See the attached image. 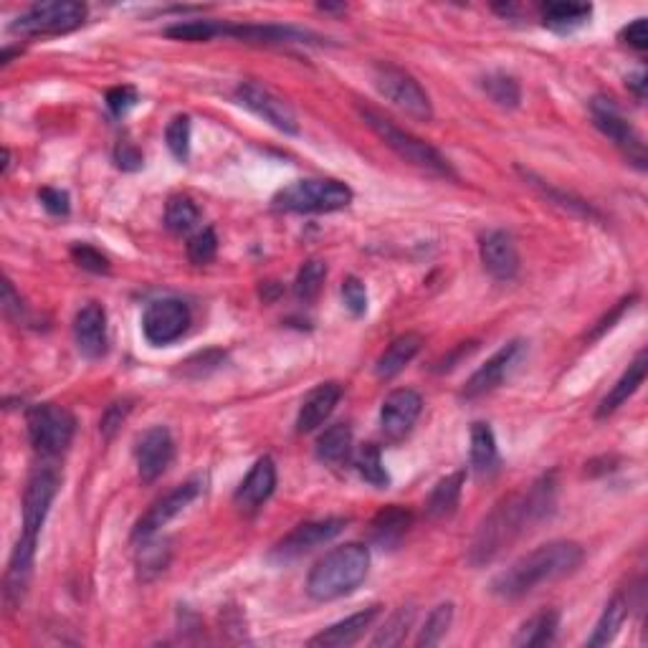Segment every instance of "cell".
<instances>
[{
  "label": "cell",
  "mask_w": 648,
  "mask_h": 648,
  "mask_svg": "<svg viewBox=\"0 0 648 648\" xmlns=\"http://www.w3.org/2000/svg\"><path fill=\"white\" fill-rule=\"evenodd\" d=\"M370 570V550L360 542H347V545L330 550L322 560L314 562L307 578L309 598L327 603V600L345 598L355 593Z\"/></svg>",
  "instance_id": "4"
},
{
  "label": "cell",
  "mask_w": 648,
  "mask_h": 648,
  "mask_svg": "<svg viewBox=\"0 0 648 648\" xmlns=\"http://www.w3.org/2000/svg\"><path fill=\"white\" fill-rule=\"evenodd\" d=\"M557 628H560V613L542 611L519 628L512 643L514 646H550L557 636Z\"/></svg>",
  "instance_id": "32"
},
{
  "label": "cell",
  "mask_w": 648,
  "mask_h": 648,
  "mask_svg": "<svg viewBox=\"0 0 648 648\" xmlns=\"http://www.w3.org/2000/svg\"><path fill=\"white\" fill-rule=\"evenodd\" d=\"M423 411V398L411 388H398L383 400L380 408V423H383L385 436L400 441L403 436L411 433V428L416 426L418 416Z\"/></svg>",
  "instance_id": "17"
},
{
  "label": "cell",
  "mask_w": 648,
  "mask_h": 648,
  "mask_svg": "<svg viewBox=\"0 0 648 648\" xmlns=\"http://www.w3.org/2000/svg\"><path fill=\"white\" fill-rule=\"evenodd\" d=\"M373 81L378 92L388 99L393 107H398L400 112H405L413 119H428L433 117V104L428 99L426 89L418 84V79L413 74H408L400 66L388 64V61H380L373 69Z\"/></svg>",
  "instance_id": "7"
},
{
  "label": "cell",
  "mask_w": 648,
  "mask_h": 648,
  "mask_svg": "<svg viewBox=\"0 0 648 648\" xmlns=\"http://www.w3.org/2000/svg\"><path fill=\"white\" fill-rule=\"evenodd\" d=\"M223 36L241 38L246 44H314L309 31L292 26H223Z\"/></svg>",
  "instance_id": "23"
},
{
  "label": "cell",
  "mask_w": 648,
  "mask_h": 648,
  "mask_svg": "<svg viewBox=\"0 0 648 648\" xmlns=\"http://www.w3.org/2000/svg\"><path fill=\"white\" fill-rule=\"evenodd\" d=\"M583 557V547L578 542H547V545L519 557L507 570H502L492 580V593L504 600L524 598V595L537 590L540 585L575 573L580 562H583Z\"/></svg>",
  "instance_id": "3"
},
{
  "label": "cell",
  "mask_w": 648,
  "mask_h": 648,
  "mask_svg": "<svg viewBox=\"0 0 648 648\" xmlns=\"http://www.w3.org/2000/svg\"><path fill=\"white\" fill-rule=\"evenodd\" d=\"M628 87L633 89V94H636L638 102H643V97H646V76L643 74L628 76Z\"/></svg>",
  "instance_id": "50"
},
{
  "label": "cell",
  "mask_w": 648,
  "mask_h": 648,
  "mask_svg": "<svg viewBox=\"0 0 648 648\" xmlns=\"http://www.w3.org/2000/svg\"><path fill=\"white\" fill-rule=\"evenodd\" d=\"M360 117L362 122L400 157V160L411 162L416 168L426 170V173L441 175V178H456L454 168H451V162L441 155L433 145L423 142L421 137L411 135L408 130L398 127L395 122H390L388 117H383L380 112L370 107H360Z\"/></svg>",
  "instance_id": "5"
},
{
  "label": "cell",
  "mask_w": 648,
  "mask_h": 648,
  "mask_svg": "<svg viewBox=\"0 0 648 648\" xmlns=\"http://www.w3.org/2000/svg\"><path fill=\"white\" fill-rule=\"evenodd\" d=\"M355 469L362 479L373 484L375 489H385L390 484V476L383 466V456L375 443H365L360 446V451L355 454Z\"/></svg>",
  "instance_id": "34"
},
{
  "label": "cell",
  "mask_w": 648,
  "mask_h": 648,
  "mask_svg": "<svg viewBox=\"0 0 648 648\" xmlns=\"http://www.w3.org/2000/svg\"><path fill=\"white\" fill-rule=\"evenodd\" d=\"M626 618H628V598L623 593L613 595V598L608 600V605L603 608V613H600L598 623H595V631L593 636L588 638V646L590 648L608 646V643L618 636V631L623 628Z\"/></svg>",
  "instance_id": "27"
},
{
  "label": "cell",
  "mask_w": 648,
  "mask_h": 648,
  "mask_svg": "<svg viewBox=\"0 0 648 648\" xmlns=\"http://www.w3.org/2000/svg\"><path fill=\"white\" fill-rule=\"evenodd\" d=\"M137 92L135 87H114L107 92V107L114 117H122V114L130 112L137 104Z\"/></svg>",
  "instance_id": "44"
},
{
  "label": "cell",
  "mask_w": 648,
  "mask_h": 648,
  "mask_svg": "<svg viewBox=\"0 0 648 648\" xmlns=\"http://www.w3.org/2000/svg\"><path fill=\"white\" fill-rule=\"evenodd\" d=\"M342 299H345V307L355 317H362V314L368 312V289H365V284L357 276H347L342 281Z\"/></svg>",
  "instance_id": "43"
},
{
  "label": "cell",
  "mask_w": 648,
  "mask_h": 648,
  "mask_svg": "<svg viewBox=\"0 0 648 648\" xmlns=\"http://www.w3.org/2000/svg\"><path fill=\"white\" fill-rule=\"evenodd\" d=\"M345 6H319V11H342Z\"/></svg>",
  "instance_id": "51"
},
{
  "label": "cell",
  "mask_w": 648,
  "mask_h": 648,
  "mask_svg": "<svg viewBox=\"0 0 648 648\" xmlns=\"http://www.w3.org/2000/svg\"><path fill=\"white\" fill-rule=\"evenodd\" d=\"M352 203V190L332 178L294 180L274 195V208L287 213H335Z\"/></svg>",
  "instance_id": "6"
},
{
  "label": "cell",
  "mask_w": 648,
  "mask_h": 648,
  "mask_svg": "<svg viewBox=\"0 0 648 648\" xmlns=\"http://www.w3.org/2000/svg\"><path fill=\"white\" fill-rule=\"evenodd\" d=\"M38 200L41 206L51 213V216H66L69 213V195L59 188H41L38 190Z\"/></svg>",
  "instance_id": "46"
},
{
  "label": "cell",
  "mask_w": 648,
  "mask_h": 648,
  "mask_svg": "<svg viewBox=\"0 0 648 648\" xmlns=\"http://www.w3.org/2000/svg\"><path fill=\"white\" fill-rule=\"evenodd\" d=\"M71 259L76 261V266H81L84 271H92V274H109V259L97 251L89 243H74L71 246Z\"/></svg>",
  "instance_id": "42"
},
{
  "label": "cell",
  "mask_w": 648,
  "mask_h": 648,
  "mask_svg": "<svg viewBox=\"0 0 648 648\" xmlns=\"http://www.w3.org/2000/svg\"><path fill=\"white\" fill-rule=\"evenodd\" d=\"M471 466L476 474H492L499 466L497 438L489 423L476 421L471 426Z\"/></svg>",
  "instance_id": "28"
},
{
  "label": "cell",
  "mask_w": 648,
  "mask_h": 648,
  "mask_svg": "<svg viewBox=\"0 0 648 648\" xmlns=\"http://www.w3.org/2000/svg\"><path fill=\"white\" fill-rule=\"evenodd\" d=\"M423 337L418 332H405V335L395 337L388 345V350L378 357V365H375V373H378L380 380H390L400 373V370L413 360V357L421 352Z\"/></svg>",
  "instance_id": "25"
},
{
  "label": "cell",
  "mask_w": 648,
  "mask_h": 648,
  "mask_svg": "<svg viewBox=\"0 0 648 648\" xmlns=\"http://www.w3.org/2000/svg\"><path fill=\"white\" fill-rule=\"evenodd\" d=\"M3 309H6L8 317L18 319V322H21L23 302H21V297L16 294V289H13L11 279H6V284H3Z\"/></svg>",
  "instance_id": "49"
},
{
  "label": "cell",
  "mask_w": 648,
  "mask_h": 648,
  "mask_svg": "<svg viewBox=\"0 0 648 648\" xmlns=\"http://www.w3.org/2000/svg\"><path fill=\"white\" fill-rule=\"evenodd\" d=\"M276 489V464L271 456H264V459L256 461L251 466V471L246 474V479L238 484L236 489V507L241 512H256L266 499L274 494Z\"/></svg>",
  "instance_id": "20"
},
{
  "label": "cell",
  "mask_w": 648,
  "mask_h": 648,
  "mask_svg": "<svg viewBox=\"0 0 648 648\" xmlns=\"http://www.w3.org/2000/svg\"><path fill=\"white\" fill-rule=\"evenodd\" d=\"M76 421L64 405L41 403L28 411V436L33 449L44 456H61L71 446Z\"/></svg>",
  "instance_id": "9"
},
{
  "label": "cell",
  "mask_w": 648,
  "mask_h": 648,
  "mask_svg": "<svg viewBox=\"0 0 648 648\" xmlns=\"http://www.w3.org/2000/svg\"><path fill=\"white\" fill-rule=\"evenodd\" d=\"M56 492H59V474L54 469H38L28 479L26 492H23V532L13 547L11 562L6 570V600L8 605L21 603L23 593L28 588L33 570V557H36L38 535L44 530V522L51 512Z\"/></svg>",
  "instance_id": "2"
},
{
  "label": "cell",
  "mask_w": 648,
  "mask_h": 648,
  "mask_svg": "<svg viewBox=\"0 0 648 648\" xmlns=\"http://www.w3.org/2000/svg\"><path fill=\"white\" fill-rule=\"evenodd\" d=\"M165 36L175 38V41L198 44V41H211V38L223 36V23L203 21V18H198V21H180L165 28Z\"/></svg>",
  "instance_id": "37"
},
{
  "label": "cell",
  "mask_w": 648,
  "mask_h": 648,
  "mask_svg": "<svg viewBox=\"0 0 648 648\" xmlns=\"http://www.w3.org/2000/svg\"><path fill=\"white\" fill-rule=\"evenodd\" d=\"M87 18V6L79 0H49L36 3L13 21L11 31L21 36H59L79 28Z\"/></svg>",
  "instance_id": "8"
},
{
  "label": "cell",
  "mask_w": 648,
  "mask_h": 648,
  "mask_svg": "<svg viewBox=\"0 0 648 648\" xmlns=\"http://www.w3.org/2000/svg\"><path fill=\"white\" fill-rule=\"evenodd\" d=\"M236 102L254 112L256 117L269 122L274 130L284 132V135H299V122L294 109L289 107L281 97H276L271 89L261 87L256 81H243L236 89Z\"/></svg>",
  "instance_id": "11"
},
{
  "label": "cell",
  "mask_w": 648,
  "mask_h": 648,
  "mask_svg": "<svg viewBox=\"0 0 648 648\" xmlns=\"http://www.w3.org/2000/svg\"><path fill=\"white\" fill-rule=\"evenodd\" d=\"M216 251H218V236L213 228H203V231H198L188 241V259L193 261L195 266L211 264V261L216 259Z\"/></svg>",
  "instance_id": "41"
},
{
  "label": "cell",
  "mask_w": 648,
  "mask_h": 648,
  "mask_svg": "<svg viewBox=\"0 0 648 648\" xmlns=\"http://www.w3.org/2000/svg\"><path fill=\"white\" fill-rule=\"evenodd\" d=\"M481 87H484L486 97L502 109H517L519 102H522V89H519L517 79L509 74H502V71L484 76Z\"/></svg>",
  "instance_id": "33"
},
{
  "label": "cell",
  "mask_w": 648,
  "mask_h": 648,
  "mask_svg": "<svg viewBox=\"0 0 648 648\" xmlns=\"http://www.w3.org/2000/svg\"><path fill=\"white\" fill-rule=\"evenodd\" d=\"M114 160L122 170L142 168V152L132 142H119L117 150H114Z\"/></svg>",
  "instance_id": "48"
},
{
  "label": "cell",
  "mask_w": 648,
  "mask_h": 648,
  "mask_svg": "<svg viewBox=\"0 0 648 648\" xmlns=\"http://www.w3.org/2000/svg\"><path fill=\"white\" fill-rule=\"evenodd\" d=\"M165 140H168L170 152H173L180 162L188 160V155H190V117L178 114V117L170 119L168 130H165Z\"/></svg>",
  "instance_id": "40"
},
{
  "label": "cell",
  "mask_w": 648,
  "mask_h": 648,
  "mask_svg": "<svg viewBox=\"0 0 648 648\" xmlns=\"http://www.w3.org/2000/svg\"><path fill=\"white\" fill-rule=\"evenodd\" d=\"M590 114H593L595 127H598L608 140L616 142V145L626 152L628 160L636 162L638 168H646V147H643L641 135L628 125L626 119H623L621 109H618L611 99L595 97L593 102H590Z\"/></svg>",
  "instance_id": "13"
},
{
  "label": "cell",
  "mask_w": 648,
  "mask_h": 648,
  "mask_svg": "<svg viewBox=\"0 0 648 648\" xmlns=\"http://www.w3.org/2000/svg\"><path fill=\"white\" fill-rule=\"evenodd\" d=\"M135 459H137V474H140L142 481L152 484L155 479H160L175 459L173 433H170L165 426H155L150 428V431L142 433L140 441H137Z\"/></svg>",
  "instance_id": "16"
},
{
  "label": "cell",
  "mask_w": 648,
  "mask_h": 648,
  "mask_svg": "<svg viewBox=\"0 0 648 648\" xmlns=\"http://www.w3.org/2000/svg\"><path fill=\"white\" fill-rule=\"evenodd\" d=\"M557 476L555 471L540 476L522 494H512L486 514L469 547V562L474 567L489 565L504 547L512 545L532 524H540L555 509Z\"/></svg>",
  "instance_id": "1"
},
{
  "label": "cell",
  "mask_w": 648,
  "mask_h": 648,
  "mask_svg": "<svg viewBox=\"0 0 648 648\" xmlns=\"http://www.w3.org/2000/svg\"><path fill=\"white\" fill-rule=\"evenodd\" d=\"M481 264L494 279L509 281L519 271V254L507 231H486L479 241Z\"/></svg>",
  "instance_id": "18"
},
{
  "label": "cell",
  "mask_w": 648,
  "mask_h": 648,
  "mask_svg": "<svg viewBox=\"0 0 648 648\" xmlns=\"http://www.w3.org/2000/svg\"><path fill=\"white\" fill-rule=\"evenodd\" d=\"M130 411H132L130 400H122V403L109 405L107 411H104V416H102V423H99V431L104 433V438L114 436V431H117V428L122 426V421H125L127 413H130Z\"/></svg>",
  "instance_id": "45"
},
{
  "label": "cell",
  "mask_w": 648,
  "mask_h": 648,
  "mask_svg": "<svg viewBox=\"0 0 648 648\" xmlns=\"http://www.w3.org/2000/svg\"><path fill=\"white\" fill-rule=\"evenodd\" d=\"M464 471H456V474L443 476L436 486H433L431 497H428L426 512L431 519H449L451 514L456 512L461 499V489H464Z\"/></svg>",
  "instance_id": "26"
},
{
  "label": "cell",
  "mask_w": 648,
  "mask_h": 648,
  "mask_svg": "<svg viewBox=\"0 0 648 648\" xmlns=\"http://www.w3.org/2000/svg\"><path fill=\"white\" fill-rule=\"evenodd\" d=\"M380 616V605H373V608H365V611L355 613V616L345 618V621H337L335 626L324 628L322 633H317L314 638H309V646L317 648H347L352 643H357L362 638V633L373 626L375 618Z\"/></svg>",
  "instance_id": "21"
},
{
  "label": "cell",
  "mask_w": 648,
  "mask_h": 648,
  "mask_svg": "<svg viewBox=\"0 0 648 648\" xmlns=\"http://www.w3.org/2000/svg\"><path fill=\"white\" fill-rule=\"evenodd\" d=\"M411 519V512L398 507V504L383 509V512L373 519V540L378 542L383 550L385 547H395L405 537L408 527H411Z\"/></svg>",
  "instance_id": "29"
},
{
  "label": "cell",
  "mask_w": 648,
  "mask_h": 648,
  "mask_svg": "<svg viewBox=\"0 0 648 648\" xmlns=\"http://www.w3.org/2000/svg\"><path fill=\"white\" fill-rule=\"evenodd\" d=\"M74 340L84 357L97 360L107 352V312L99 302H89L74 317Z\"/></svg>",
  "instance_id": "19"
},
{
  "label": "cell",
  "mask_w": 648,
  "mask_h": 648,
  "mask_svg": "<svg viewBox=\"0 0 648 648\" xmlns=\"http://www.w3.org/2000/svg\"><path fill=\"white\" fill-rule=\"evenodd\" d=\"M646 370H648L646 352H638L636 360H633L631 365H628V370L621 375V380H618V383L611 388V393H608L603 400H600L598 413H595V416H598V418L613 416V413H616L628 398H633V395L638 393V388L643 385V380H646Z\"/></svg>",
  "instance_id": "24"
},
{
  "label": "cell",
  "mask_w": 648,
  "mask_h": 648,
  "mask_svg": "<svg viewBox=\"0 0 648 648\" xmlns=\"http://www.w3.org/2000/svg\"><path fill=\"white\" fill-rule=\"evenodd\" d=\"M451 621H454V603H441L438 608H433V613L426 618L421 633H418L416 646H438L443 641V636L449 633Z\"/></svg>",
  "instance_id": "35"
},
{
  "label": "cell",
  "mask_w": 648,
  "mask_h": 648,
  "mask_svg": "<svg viewBox=\"0 0 648 648\" xmlns=\"http://www.w3.org/2000/svg\"><path fill=\"white\" fill-rule=\"evenodd\" d=\"M347 527L345 517H327L317 519V522H304L299 527H294L279 545L271 550V560L276 562H292L297 557L307 555L314 547L327 545V542L335 540L342 530Z\"/></svg>",
  "instance_id": "12"
},
{
  "label": "cell",
  "mask_w": 648,
  "mask_h": 648,
  "mask_svg": "<svg viewBox=\"0 0 648 648\" xmlns=\"http://www.w3.org/2000/svg\"><path fill=\"white\" fill-rule=\"evenodd\" d=\"M522 352H524L522 340H512V342H507L504 347H499V350L494 352V355L489 357V360H486L469 380H466L464 390H461V398L474 400V398H481V395H486V393H492L494 388H499V385H502V380L514 370V365L519 362Z\"/></svg>",
  "instance_id": "15"
},
{
  "label": "cell",
  "mask_w": 648,
  "mask_h": 648,
  "mask_svg": "<svg viewBox=\"0 0 648 648\" xmlns=\"http://www.w3.org/2000/svg\"><path fill=\"white\" fill-rule=\"evenodd\" d=\"M200 211L188 195H173L165 208V226L173 233H188L198 223Z\"/></svg>",
  "instance_id": "36"
},
{
  "label": "cell",
  "mask_w": 648,
  "mask_h": 648,
  "mask_svg": "<svg viewBox=\"0 0 648 648\" xmlns=\"http://www.w3.org/2000/svg\"><path fill=\"white\" fill-rule=\"evenodd\" d=\"M203 489V481L200 479H190L185 484L175 486L173 492L165 494L162 499H157L150 509L140 517V522L135 524V530H132V540L135 542H147L157 535V532L170 522V519L178 517L190 502L200 494Z\"/></svg>",
  "instance_id": "14"
},
{
  "label": "cell",
  "mask_w": 648,
  "mask_h": 648,
  "mask_svg": "<svg viewBox=\"0 0 648 648\" xmlns=\"http://www.w3.org/2000/svg\"><path fill=\"white\" fill-rule=\"evenodd\" d=\"M342 398V385L340 383H322L304 398L302 408L297 416V431L299 433H312L322 426L327 418L332 416V411L337 408Z\"/></svg>",
  "instance_id": "22"
},
{
  "label": "cell",
  "mask_w": 648,
  "mask_h": 648,
  "mask_svg": "<svg viewBox=\"0 0 648 648\" xmlns=\"http://www.w3.org/2000/svg\"><path fill=\"white\" fill-rule=\"evenodd\" d=\"M413 623V608H400L393 616L385 621V626L380 628L378 636L373 638V646H400L408 636V628Z\"/></svg>",
  "instance_id": "39"
},
{
  "label": "cell",
  "mask_w": 648,
  "mask_h": 648,
  "mask_svg": "<svg viewBox=\"0 0 648 648\" xmlns=\"http://www.w3.org/2000/svg\"><path fill=\"white\" fill-rule=\"evenodd\" d=\"M621 38L626 41L631 49L646 51L648 49V31H646V18H636L631 26H626L621 31Z\"/></svg>",
  "instance_id": "47"
},
{
  "label": "cell",
  "mask_w": 648,
  "mask_h": 648,
  "mask_svg": "<svg viewBox=\"0 0 648 648\" xmlns=\"http://www.w3.org/2000/svg\"><path fill=\"white\" fill-rule=\"evenodd\" d=\"M590 13H593V8L580 6V3H547L542 8V23L555 33H570L585 26Z\"/></svg>",
  "instance_id": "30"
},
{
  "label": "cell",
  "mask_w": 648,
  "mask_h": 648,
  "mask_svg": "<svg viewBox=\"0 0 648 648\" xmlns=\"http://www.w3.org/2000/svg\"><path fill=\"white\" fill-rule=\"evenodd\" d=\"M324 279H327V264L319 259H309L307 264L299 269L297 281H294V294H297L302 302H312V299H317L319 292H322Z\"/></svg>",
  "instance_id": "38"
},
{
  "label": "cell",
  "mask_w": 648,
  "mask_h": 648,
  "mask_svg": "<svg viewBox=\"0 0 648 648\" xmlns=\"http://www.w3.org/2000/svg\"><path fill=\"white\" fill-rule=\"evenodd\" d=\"M352 454V431L347 423H335L317 438V459L324 464H342Z\"/></svg>",
  "instance_id": "31"
},
{
  "label": "cell",
  "mask_w": 648,
  "mask_h": 648,
  "mask_svg": "<svg viewBox=\"0 0 648 648\" xmlns=\"http://www.w3.org/2000/svg\"><path fill=\"white\" fill-rule=\"evenodd\" d=\"M188 324L190 309L180 299H157L142 312V335L155 347L180 340L188 332Z\"/></svg>",
  "instance_id": "10"
}]
</instances>
